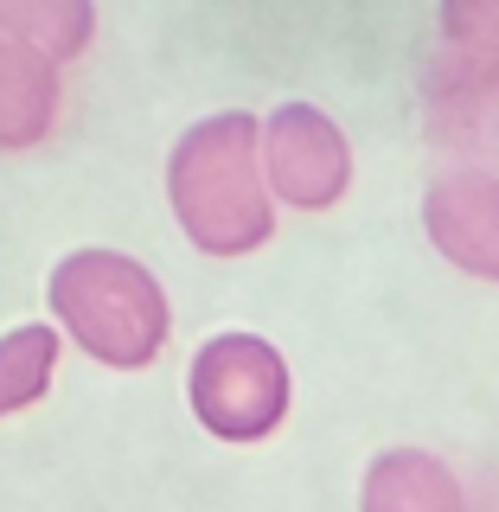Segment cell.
I'll list each match as a JSON object with an SVG mask.
<instances>
[{"instance_id": "5", "label": "cell", "mask_w": 499, "mask_h": 512, "mask_svg": "<svg viewBox=\"0 0 499 512\" xmlns=\"http://www.w3.org/2000/svg\"><path fill=\"white\" fill-rule=\"evenodd\" d=\"M423 231L461 276L499 282V173L448 167L423 192Z\"/></svg>"}, {"instance_id": "1", "label": "cell", "mask_w": 499, "mask_h": 512, "mask_svg": "<svg viewBox=\"0 0 499 512\" xmlns=\"http://www.w3.org/2000/svg\"><path fill=\"white\" fill-rule=\"evenodd\" d=\"M167 205L192 250L205 256H250L276 231V199L263 186L256 116L218 109L192 122L167 154Z\"/></svg>"}, {"instance_id": "7", "label": "cell", "mask_w": 499, "mask_h": 512, "mask_svg": "<svg viewBox=\"0 0 499 512\" xmlns=\"http://www.w3.org/2000/svg\"><path fill=\"white\" fill-rule=\"evenodd\" d=\"M365 506L372 512H455L461 487L436 455H423V448H391V455H378L372 474H365Z\"/></svg>"}, {"instance_id": "3", "label": "cell", "mask_w": 499, "mask_h": 512, "mask_svg": "<svg viewBox=\"0 0 499 512\" xmlns=\"http://www.w3.org/2000/svg\"><path fill=\"white\" fill-rule=\"evenodd\" d=\"M186 404H192L205 436L263 442V436H276L288 423L295 378H288V359L263 340V333H212V340L192 352Z\"/></svg>"}, {"instance_id": "2", "label": "cell", "mask_w": 499, "mask_h": 512, "mask_svg": "<svg viewBox=\"0 0 499 512\" xmlns=\"http://www.w3.org/2000/svg\"><path fill=\"white\" fill-rule=\"evenodd\" d=\"M45 301H52V327L71 346H84V359L109 365V372H148L173 327L167 288L154 282L148 263H135L122 250L58 256Z\"/></svg>"}, {"instance_id": "4", "label": "cell", "mask_w": 499, "mask_h": 512, "mask_svg": "<svg viewBox=\"0 0 499 512\" xmlns=\"http://www.w3.org/2000/svg\"><path fill=\"white\" fill-rule=\"evenodd\" d=\"M263 186L288 212H333L352 186V141L346 128L314 103H282L256 122Z\"/></svg>"}, {"instance_id": "6", "label": "cell", "mask_w": 499, "mask_h": 512, "mask_svg": "<svg viewBox=\"0 0 499 512\" xmlns=\"http://www.w3.org/2000/svg\"><path fill=\"white\" fill-rule=\"evenodd\" d=\"M58 58L0 39V154H26L58 128Z\"/></svg>"}, {"instance_id": "8", "label": "cell", "mask_w": 499, "mask_h": 512, "mask_svg": "<svg viewBox=\"0 0 499 512\" xmlns=\"http://www.w3.org/2000/svg\"><path fill=\"white\" fill-rule=\"evenodd\" d=\"M0 39H20L32 52L71 64L96 39V0H0Z\"/></svg>"}, {"instance_id": "10", "label": "cell", "mask_w": 499, "mask_h": 512, "mask_svg": "<svg viewBox=\"0 0 499 512\" xmlns=\"http://www.w3.org/2000/svg\"><path fill=\"white\" fill-rule=\"evenodd\" d=\"M442 39L455 45V58L499 71V0H442Z\"/></svg>"}, {"instance_id": "9", "label": "cell", "mask_w": 499, "mask_h": 512, "mask_svg": "<svg viewBox=\"0 0 499 512\" xmlns=\"http://www.w3.org/2000/svg\"><path fill=\"white\" fill-rule=\"evenodd\" d=\"M58 352H64V333L52 320H26V327L0 333V416H20L52 391Z\"/></svg>"}]
</instances>
